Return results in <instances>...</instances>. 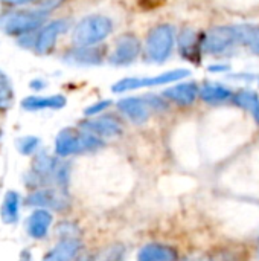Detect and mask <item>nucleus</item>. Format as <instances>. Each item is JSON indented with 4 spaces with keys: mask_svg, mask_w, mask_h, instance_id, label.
I'll return each mask as SVG.
<instances>
[{
    "mask_svg": "<svg viewBox=\"0 0 259 261\" xmlns=\"http://www.w3.org/2000/svg\"><path fill=\"white\" fill-rule=\"evenodd\" d=\"M252 29V24L214 26L203 35V50L212 57L224 55L238 44H247Z\"/></svg>",
    "mask_w": 259,
    "mask_h": 261,
    "instance_id": "nucleus-1",
    "label": "nucleus"
},
{
    "mask_svg": "<svg viewBox=\"0 0 259 261\" xmlns=\"http://www.w3.org/2000/svg\"><path fill=\"white\" fill-rule=\"evenodd\" d=\"M47 11L44 9H20L6 11L0 15V29L12 37H23L35 32L44 24L47 18Z\"/></svg>",
    "mask_w": 259,
    "mask_h": 261,
    "instance_id": "nucleus-2",
    "label": "nucleus"
},
{
    "mask_svg": "<svg viewBox=\"0 0 259 261\" xmlns=\"http://www.w3.org/2000/svg\"><path fill=\"white\" fill-rule=\"evenodd\" d=\"M113 32V20L102 14H92L81 18L72 32L76 46H96Z\"/></svg>",
    "mask_w": 259,
    "mask_h": 261,
    "instance_id": "nucleus-3",
    "label": "nucleus"
},
{
    "mask_svg": "<svg viewBox=\"0 0 259 261\" xmlns=\"http://www.w3.org/2000/svg\"><path fill=\"white\" fill-rule=\"evenodd\" d=\"M176 44V29L169 23H160L151 28L145 38V55L147 60L156 64L165 63Z\"/></svg>",
    "mask_w": 259,
    "mask_h": 261,
    "instance_id": "nucleus-4",
    "label": "nucleus"
},
{
    "mask_svg": "<svg viewBox=\"0 0 259 261\" xmlns=\"http://www.w3.org/2000/svg\"><path fill=\"white\" fill-rule=\"evenodd\" d=\"M104 145L102 139L85 130L64 128L58 133L55 139V153L60 158H67L72 154L95 151Z\"/></svg>",
    "mask_w": 259,
    "mask_h": 261,
    "instance_id": "nucleus-5",
    "label": "nucleus"
},
{
    "mask_svg": "<svg viewBox=\"0 0 259 261\" xmlns=\"http://www.w3.org/2000/svg\"><path fill=\"white\" fill-rule=\"evenodd\" d=\"M191 72L188 69H172L162 72L156 76H145V78H136V76H127L119 81H116L111 86V90L114 93H124L130 90H137L143 87H154V86H165L172 83H180L183 78H188Z\"/></svg>",
    "mask_w": 259,
    "mask_h": 261,
    "instance_id": "nucleus-6",
    "label": "nucleus"
},
{
    "mask_svg": "<svg viewBox=\"0 0 259 261\" xmlns=\"http://www.w3.org/2000/svg\"><path fill=\"white\" fill-rule=\"evenodd\" d=\"M26 203L31 206L53 210V211H66L70 206V200L66 191L61 188H50V187H41L34 190L27 196Z\"/></svg>",
    "mask_w": 259,
    "mask_h": 261,
    "instance_id": "nucleus-7",
    "label": "nucleus"
},
{
    "mask_svg": "<svg viewBox=\"0 0 259 261\" xmlns=\"http://www.w3.org/2000/svg\"><path fill=\"white\" fill-rule=\"evenodd\" d=\"M142 52L140 40L134 34H122L116 43L108 61L114 66H128L137 60Z\"/></svg>",
    "mask_w": 259,
    "mask_h": 261,
    "instance_id": "nucleus-8",
    "label": "nucleus"
},
{
    "mask_svg": "<svg viewBox=\"0 0 259 261\" xmlns=\"http://www.w3.org/2000/svg\"><path fill=\"white\" fill-rule=\"evenodd\" d=\"M69 28V20L66 18H58L53 21H49L47 24H44L40 32L35 35V44L34 49L38 55H46L49 54L53 47L55 43L58 40V37L61 34H64Z\"/></svg>",
    "mask_w": 259,
    "mask_h": 261,
    "instance_id": "nucleus-9",
    "label": "nucleus"
},
{
    "mask_svg": "<svg viewBox=\"0 0 259 261\" xmlns=\"http://www.w3.org/2000/svg\"><path fill=\"white\" fill-rule=\"evenodd\" d=\"M79 127H81V130L93 133L101 139L102 138H116L122 133L121 121L111 115H102V116H95V118L85 119L79 124Z\"/></svg>",
    "mask_w": 259,
    "mask_h": 261,
    "instance_id": "nucleus-10",
    "label": "nucleus"
},
{
    "mask_svg": "<svg viewBox=\"0 0 259 261\" xmlns=\"http://www.w3.org/2000/svg\"><path fill=\"white\" fill-rule=\"evenodd\" d=\"M119 112L133 124H145L150 119L151 107L145 96H127L118 101Z\"/></svg>",
    "mask_w": 259,
    "mask_h": 261,
    "instance_id": "nucleus-11",
    "label": "nucleus"
},
{
    "mask_svg": "<svg viewBox=\"0 0 259 261\" xmlns=\"http://www.w3.org/2000/svg\"><path fill=\"white\" fill-rule=\"evenodd\" d=\"M105 54L104 46H76L64 55V61L78 66H98L104 61Z\"/></svg>",
    "mask_w": 259,
    "mask_h": 261,
    "instance_id": "nucleus-12",
    "label": "nucleus"
},
{
    "mask_svg": "<svg viewBox=\"0 0 259 261\" xmlns=\"http://www.w3.org/2000/svg\"><path fill=\"white\" fill-rule=\"evenodd\" d=\"M179 49L183 58H186L191 63H200L202 50H203V37H198V34L191 29H182L180 35L177 37Z\"/></svg>",
    "mask_w": 259,
    "mask_h": 261,
    "instance_id": "nucleus-13",
    "label": "nucleus"
},
{
    "mask_svg": "<svg viewBox=\"0 0 259 261\" xmlns=\"http://www.w3.org/2000/svg\"><path fill=\"white\" fill-rule=\"evenodd\" d=\"M198 96H200V87L194 81H180L179 84H174L163 92L165 99L172 101L177 106H183V107L192 106Z\"/></svg>",
    "mask_w": 259,
    "mask_h": 261,
    "instance_id": "nucleus-14",
    "label": "nucleus"
},
{
    "mask_svg": "<svg viewBox=\"0 0 259 261\" xmlns=\"http://www.w3.org/2000/svg\"><path fill=\"white\" fill-rule=\"evenodd\" d=\"M82 243L79 239H61L44 257L43 261H73L81 252Z\"/></svg>",
    "mask_w": 259,
    "mask_h": 261,
    "instance_id": "nucleus-15",
    "label": "nucleus"
},
{
    "mask_svg": "<svg viewBox=\"0 0 259 261\" xmlns=\"http://www.w3.org/2000/svg\"><path fill=\"white\" fill-rule=\"evenodd\" d=\"M52 214L49 210H43V208H37L26 222V231L27 234L35 239V240H41L47 236L49 228L52 225Z\"/></svg>",
    "mask_w": 259,
    "mask_h": 261,
    "instance_id": "nucleus-16",
    "label": "nucleus"
},
{
    "mask_svg": "<svg viewBox=\"0 0 259 261\" xmlns=\"http://www.w3.org/2000/svg\"><path fill=\"white\" fill-rule=\"evenodd\" d=\"M137 261H179V252L163 243H148L139 249Z\"/></svg>",
    "mask_w": 259,
    "mask_h": 261,
    "instance_id": "nucleus-17",
    "label": "nucleus"
},
{
    "mask_svg": "<svg viewBox=\"0 0 259 261\" xmlns=\"http://www.w3.org/2000/svg\"><path fill=\"white\" fill-rule=\"evenodd\" d=\"M67 104L64 95H49V96H26L21 101V107L27 112H38V110H60Z\"/></svg>",
    "mask_w": 259,
    "mask_h": 261,
    "instance_id": "nucleus-18",
    "label": "nucleus"
},
{
    "mask_svg": "<svg viewBox=\"0 0 259 261\" xmlns=\"http://www.w3.org/2000/svg\"><path fill=\"white\" fill-rule=\"evenodd\" d=\"M200 98L206 104H223L232 101L234 92L220 83H206L200 87Z\"/></svg>",
    "mask_w": 259,
    "mask_h": 261,
    "instance_id": "nucleus-19",
    "label": "nucleus"
},
{
    "mask_svg": "<svg viewBox=\"0 0 259 261\" xmlns=\"http://www.w3.org/2000/svg\"><path fill=\"white\" fill-rule=\"evenodd\" d=\"M232 102L238 106L240 109L247 110L259 124V95L255 90H250V89L238 90L237 93H234Z\"/></svg>",
    "mask_w": 259,
    "mask_h": 261,
    "instance_id": "nucleus-20",
    "label": "nucleus"
},
{
    "mask_svg": "<svg viewBox=\"0 0 259 261\" xmlns=\"http://www.w3.org/2000/svg\"><path fill=\"white\" fill-rule=\"evenodd\" d=\"M20 194L17 191H8L3 197L2 208H0V216L3 223L6 225H14L18 220V213H20Z\"/></svg>",
    "mask_w": 259,
    "mask_h": 261,
    "instance_id": "nucleus-21",
    "label": "nucleus"
},
{
    "mask_svg": "<svg viewBox=\"0 0 259 261\" xmlns=\"http://www.w3.org/2000/svg\"><path fill=\"white\" fill-rule=\"evenodd\" d=\"M14 99V92L9 78L0 70V110H6L11 107Z\"/></svg>",
    "mask_w": 259,
    "mask_h": 261,
    "instance_id": "nucleus-22",
    "label": "nucleus"
},
{
    "mask_svg": "<svg viewBox=\"0 0 259 261\" xmlns=\"http://www.w3.org/2000/svg\"><path fill=\"white\" fill-rule=\"evenodd\" d=\"M40 145V139L37 136H24L17 141V148L23 156H31L37 151Z\"/></svg>",
    "mask_w": 259,
    "mask_h": 261,
    "instance_id": "nucleus-23",
    "label": "nucleus"
},
{
    "mask_svg": "<svg viewBox=\"0 0 259 261\" xmlns=\"http://www.w3.org/2000/svg\"><path fill=\"white\" fill-rule=\"evenodd\" d=\"M101 261H125V248L122 245H113L105 251Z\"/></svg>",
    "mask_w": 259,
    "mask_h": 261,
    "instance_id": "nucleus-24",
    "label": "nucleus"
},
{
    "mask_svg": "<svg viewBox=\"0 0 259 261\" xmlns=\"http://www.w3.org/2000/svg\"><path fill=\"white\" fill-rule=\"evenodd\" d=\"M110 106H111V101H110V99H102V101H98V102H95V104H92V106L85 107V110H84V115H85L87 118H95V116L101 115L102 112H105V110H107Z\"/></svg>",
    "mask_w": 259,
    "mask_h": 261,
    "instance_id": "nucleus-25",
    "label": "nucleus"
},
{
    "mask_svg": "<svg viewBox=\"0 0 259 261\" xmlns=\"http://www.w3.org/2000/svg\"><path fill=\"white\" fill-rule=\"evenodd\" d=\"M58 234L61 236V239H78L79 231L73 223H60Z\"/></svg>",
    "mask_w": 259,
    "mask_h": 261,
    "instance_id": "nucleus-26",
    "label": "nucleus"
},
{
    "mask_svg": "<svg viewBox=\"0 0 259 261\" xmlns=\"http://www.w3.org/2000/svg\"><path fill=\"white\" fill-rule=\"evenodd\" d=\"M145 98H147V101H148V104H150L151 110L163 112V110H166V109H168L166 101H165L163 98L157 96V95H145Z\"/></svg>",
    "mask_w": 259,
    "mask_h": 261,
    "instance_id": "nucleus-27",
    "label": "nucleus"
},
{
    "mask_svg": "<svg viewBox=\"0 0 259 261\" xmlns=\"http://www.w3.org/2000/svg\"><path fill=\"white\" fill-rule=\"evenodd\" d=\"M247 46L250 47V50H252L255 55H259V26H253Z\"/></svg>",
    "mask_w": 259,
    "mask_h": 261,
    "instance_id": "nucleus-28",
    "label": "nucleus"
},
{
    "mask_svg": "<svg viewBox=\"0 0 259 261\" xmlns=\"http://www.w3.org/2000/svg\"><path fill=\"white\" fill-rule=\"evenodd\" d=\"M209 72H214V73H221V72H229L231 70V66L229 64H223V63H217V64H211L208 67Z\"/></svg>",
    "mask_w": 259,
    "mask_h": 261,
    "instance_id": "nucleus-29",
    "label": "nucleus"
},
{
    "mask_svg": "<svg viewBox=\"0 0 259 261\" xmlns=\"http://www.w3.org/2000/svg\"><path fill=\"white\" fill-rule=\"evenodd\" d=\"M73 261H96V260H95V257H93L90 252H79V254L73 258Z\"/></svg>",
    "mask_w": 259,
    "mask_h": 261,
    "instance_id": "nucleus-30",
    "label": "nucleus"
},
{
    "mask_svg": "<svg viewBox=\"0 0 259 261\" xmlns=\"http://www.w3.org/2000/svg\"><path fill=\"white\" fill-rule=\"evenodd\" d=\"M6 5H14V6H21V5H27V3H34V2H40V0H0Z\"/></svg>",
    "mask_w": 259,
    "mask_h": 261,
    "instance_id": "nucleus-31",
    "label": "nucleus"
},
{
    "mask_svg": "<svg viewBox=\"0 0 259 261\" xmlns=\"http://www.w3.org/2000/svg\"><path fill=\"white\" fill-rule=\"evenodd\" d=\"M29 87L34 89V90H41V89L46 87V83L43 80H34V81L29 83Z\"/></svg>",
    "mask_w": 259,
    "mask_h": 261,
    "instance_id": "nucleus-32",
    "label": "nucleus"
},
{
    "mask_svg": "<svg viewBox=\"0 0 259 261\" xmlns=\"http://www.w3.org/2000/svg\"><path fill=\"white\" fill-rule=\"evenodd\" d=\"M31 260H32L31 254H29L27 251H23V252H21V255H20V261H31Z\"/></svg>",
    "mask_w": 259,
    "mask_h": 261,
    "instance_id": "nucleus-33",
    "label": "nucleus"
},
{
    "mask_svg": "<svg viewBox=\"0 0 259 261\" xmlns=\"http://www.w3.org/2000/svg\"><path fill=\"white\" fill-rule=\"evenodd\" d=\"M185 261H203V260H197V258H189V260H185Z\"/></svg>",
    "mask_w": 259,
    "mask_h": 261,
    "instance_id": "nucleus-34",
    "label": "nucleus"
},
{
    "mask_svg": "<svg viewBox=\"0 0 259 261\" xmlns=\"http://www.w3.org/2000/svg\"><path fill=\"white\" fill-rule=\"evenodd\" d=\"M256 80H258V84H259V75H258V76H256Z\"/></svg>",
    "mask_w": 259,
    "mask_h": 261,
    "instance_id": "nucleus-35",
    "label": "nucleus"
},
{
    "mask_svg": "<svg viewBox=\"0 0 259 261\" xmlns=\"http://www.w3.org/2000/svg\"><path fill=\"white\" fill-rule=\"evenodd\" d=\"M0 136H2V132H0Z\"/></svg>",
    "mask_w": 259,
    "mask_h": 261,
    "instance_id": "nucleus-36",
    "label": "nucleus"
}]
</instances>
